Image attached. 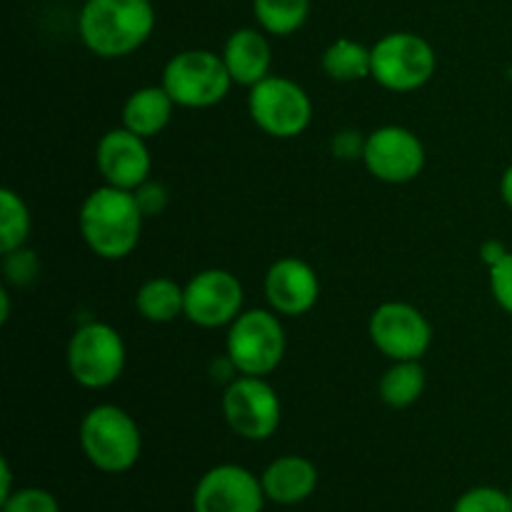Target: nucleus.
<instances>
[{"mask_svg":"<svg viewBox=\"0 0 512 512\" xmlns=\"http://www.w3.org/2000/svg\"><path fill=\"white\" fill-rule=\"evenodd\" d=\"M145 215L133 190L100 185L85 195L78 228L85 245L100 260H123L138 248Z\"/></svg>","mask_w":512,"mask_h":512,"instance_id":"f257e3e1","label":"nucleus"},{"mask_svg":"<svg viewBox=\"0 0 512 512\" xmlns=\"http://www.w3.org/2000/svg\"><path fill=\"white\" fill-rule=\"evenodd\" d=\"M153 30L150 0H85L78 15L80 40L103 60L128 58L148 43Z\"/></svg>","mask_w":512,"mask_h":512,"instance_id":"f03ea898","label":"nucleus"},{"mask_svg":"<svg viewBox=\"0 0 512 512\" xmlns=\"http://www.w3.org/2000/svg\"><path fill=\"white\" fill-rule=\"evenodd\" d=\"M78 440L88 463L108 475L133 470L143 453L140 425L128 410L113 403H100L83 415Z\"/></svg>","mask_w":512,"mask_h":512,"instance_id":"7ed1b4c3","label":"nucleus"},{"mask_svg":"<svg viewBox=\"0 0 512 512\" xmlns=\"http://www.w3.org/2000/svg\"><path fill=\"white\" fill-rule=\"evenodd\" d=\"M160 85L180 108L205 110L223 103L235 83L225 68L223 55L205 48H190L180 50L165 63Z\"/></svg>","mask_w":512,"mask_h":512,"instance_id":"20e7f679","label":"nucleus"},{"mask_svg":"<svg viewBox=\"0 0 512 512\" xmlns=\"http://www.w3.org/2000/svg\"><path fill=\"white\" fill-rule=\"evenodd\" d=\"M128 350L125 340L113 325L90 320L80 325L68 340L65 350V363L68 373L80 388L85 390H105L118 383L125 370Z\"/></svg>","mask_w":512,"mask_h":512,"instance_id":"39448f33","label":"nucleus"},{"mask_svg":"<svg viewBox=\"0 0 512 512\" xmlns=\"http://www.w3.org/2000/svg\"><path fill=\"white\" fill-rule=\"evenodd\" d=\"M285 328L278 313L263 308L243 310L228 325L225 353L240 375L268 378L285 358Z\"/></svg>","mask_w":512,"mask_h":512,"instance_id":"423d86ee","label":"nucleus"},{"mask_svg":"<svg viewBox=\"0 0 512 512\" xmlns=\"http://www.w3.org/2000/svg\"><path fill=\"white\" fill-rule=\"evenodd\" d=\"M370 78L390 93H415L433 80L438 70L435 48L418 33H388L373 45Z\"/></svg>","mask_w":512,"mask_h":512,"instance_id":"0eeeda50","label":"nucleus"},{"mask_svg":"<svg viewBox=\"0 0 512 512\" xmlns=\"http://www.w3.org/2000/svg\"><path fill=\"white\" fill-rule=\"evenodd\" d=\"M250 120L275 140L300 138L313 123L308 90L285 75H268L248 93Z\"/></svg>","mask_w":512,"mask_h":512,"instance_id":"6e6552de","label":"nucleus"},{"mask_svg":"<svg viewBox=\"0 0 512 512\" xmlns=\"http://www.w3.org/2000/svg\"><path fill=\"white\" fill-rule=\"evenodd\" d=\"M220 410L238 438L250 443L270 440L283 420V403L273 385L255 375H238L230 385H225Z\"/></svg>","mask_w":512,"mask_h":512,"instance_id":"1a4fd4ad","label":"nucleus"},{"mask_svg":"<svg viewBox=\"0 0 512 512\" xmlns=\"http://www.w3.org/2000/svg\"><path fill=\"white\" fill-rule=\"evenodd\" d=\"M368 335L380 355L398 363V360H423L433 345V325L423 310L410 303L390 300L378 305L370 315Z\"/></svg>","mask_w":512,"mask_h":512,"instance_id":"9d476101","label":"nucleus"},{"mask_svg":"<svg viewBox=\"0 0 512 512\" xmlns=\"http://www.w3.org/2000/svg\"><path fill=\"white\" fill-rule=\"evenodd\" d=\"M425 160L423 140L403 125H380L365 138V170L385 185L413 183L425 170Z\"/></svg>","mask_w":512,"mask_h":512,"instance_id":"9b49d317","label":"nucleus"},{"mask_svg":"<svg viewBox=\"0 0 512 512\" xmlns=\"http://www.w3.org/2000/svg\"><path fill=\"white\" fill-rule=\"evenodd\" d=\"M245 290L238 275L223 268L195 273L185 283V315L198 328H228L243 313Z\"/></svg>","mask_w":512,"mask_h":512,"instance_id":"f8f14e48","label":"nucleus"},{"mask_svg":"<svg viewBox=\"0 0 512 512\" xmlns=\"http://www.w3.org/2000/svg\"><path fill=\"white\" fill-rule=\"evenodd\" d=\"M265 503L258 475L235 463L205 470L193 490V512H263Z\"/></svg>","mask_w":512,"mask_h":512,"instance_id":"ddd939ff","label":"nucleus"},{"mask_svg":"<svg viewBox=\"0 0 512 512\" xmlns=\"http://www.w3.org/2000/svg\"><path fill=\"white\" fill-rule=\"evenodd\" d=\"M95 168L103 175L105 185L123 190L140 188L153 173L148 140L130 133L123 125L108 130L95 148Z\"/></svg>","mask_w":512,"mask_h":512,"instance_id":"4468645a","label":"nucleus"},{"mask_svg":"<svg viewBox=\"0 0 512 512\" xmlns=\"http://www.w3.org/2000/svg\"><path fill=\"white\" fill-rule=\"evenodd\" d=\"M263 290L273 313L283 318H300L318 305L320 278L310 263L295 255H285L268 268Z\"/></svg>","mask_w":512,"mask_h":512,"instance_id":"2eb2a0df","label":"nucleus"},{"mask_svg":"<svg viewBox=\"0 0 512 512\" xmlns=\"http://www.w3.org/2000/svg\"><path fill=\"white\" fill-rule=\"evenodd\" d=\"M220 55L233 83L248 90L273 75V48L265 38V30L260 28H240L230 33Z\"/></svg>","mask_w":512,"mask_h":512,"instance_id":"dca6fc26","label":"nucleus"},{"mask_svg":"<svg viewBox=\"0 0 512 512\" xmlns=\"http://www.w3.org/2000/svg\"><path fill=\"white\" fill-rule=\"evenodd\" d=\"M318 468L303 455H280L260 475L265 498L275 505H300L318 488Z\"/></svg>","mask_w":512,"mask_h":512,"instance_id":"f3484780","label":"nucleus"},{"mask_svg":"<svg viewBox=\"0 0 512 512\" xmlns=\"http://www.w3.org/2000/svg\"><path fill=\"white\" fill-rule=\"evenodd\" d=\"M175 108L178 105L173 103V98H170L163 85H143V88L133 90L125 98L120 120H123V128H128L130 133L150 140L168 128Z\"/></svg>","mask_w":512,"mask_h":512,"instance_id":"a211bd4d","label":"nucleus"},{"mask_svg":"<svg viewBox=\"0 0 512 512\" xmlns=\"http://www.w3.org/2000/svg\"><path fill=\"white\" fill-rule=\"evenodd\" d=\"M135 310L148 323H173L180 315H185V285L165 275L145 280L135 293Z\"/></svg>","mask_w":512,"mask_h":512,"instance_id":"6ab92c4d","label":"nucleus"},{"mask_svg":"<svg viewBox=\"0 0 512 512\" xmlns=\"http://www.w3.org/2000/svg\"><path fill=\"white\" fill-rule=\"evenodd\" d=\"M320 68L335 83H358L373 73V50L353 38H338L325 48Z\"/></svg>","mask_w":512,"mask_h":512,"instance_id":"aec40b11","label":"nucleus"},{"mask_svg":"<svg viewBox=\"0 0 512 512\" xmlns=\"http://www.w3.org/2000/svg\"><path fill=\"white\" fill-rule=\"evenodd\" d=\"M425 393V368L420 360H398L383 373L378 395L388 408H410Z\"/></svg>","mask_w":512,"mask_h":512,"instance_id":"412c9836","label":"nucleus"},{"mask_svg":"<svg viewBox=\"0 0 512 512\" xmlns=\"http://www.w3.org/2000/svg\"><path fill=\"white\" fill-rule=\"evenodd\" d=\"M253 15L260 30L278 38L298 33L310 15V0H253Z\"/></svg>","mask_w":512,"mask_h":512,"instance_id":"4be33fe9","label":"nucleus"},{"mask_svg":"<svg viewBox=\"0 0 512 512\" xmlns=\"http://www.w3.org/2000/svg\"><path fill=\"white\" fill-rule=\"evenodd\" d=\"M33 230V215L23 195L13 188L0 190V255L25 248Z\"/></svg>","mask_w":512,"mask_h":512,"instance_id":"5701e85b","label":"nucleus"},{"mask_svg":"<svg viewBox=\"0 0 512 512\" xmlns=\"http://www.w3.org/2000/svg\"><path fill=\"white\" fill-rule=\"evenodd\" d=\"M453 512H512L510 493L493 485H478L455 500Z\"/></svg>","mask_w":512,"mask_h":512,"instance_id":"b1692460","label":"nucleus"},{"mask_svg":"<svg viewBox=\"0 0 512 512\" xmlns=\"http://www.w3.org/2000/svg\"><path fill=\"white\" fill-rule=\"evenodd\" d=\"M3 275L5 283L13 285V288H28L38 280L40 275V260L35 255V250L25 248L13 250V253L3 255Z\"/></svg>","mask_w":512,"mask_h":512,"instance_id":"393cba45","label":"nucleus"},{"mask_svg":"<svg viewBox=\"0 0 512 512\" xmlns=\"http://www.w3.org/2000/svg\"><path fill=\"white\" fill-rule=\"evenodd\" d=\"M0 512H60V503L43 488H18L0 500Z\"/></svg>","mask_w":512,"mask_h":512,"instance_id":"a878e982","label":"nucleus"},{"mask_svg":"<svg viewBox=\"0 0 512 512\" xmlns=\"http://www.w3.org/2000/svg\"><path fill=\"white\" fill-rule=\"evenodd\" d=\"M490 273V295H493L495 303L500 305V310L512 318V250L500 260L495 268L488 270Z\"/></svg>","mask_w":512,"mask_h":512,"instance_id":"bb28decb","label":"nucleus"},{"mask_svg":"<svg viewBox=\"0 0 512 512\" xmlns=\"http://www.w3.org/2000/svg\"><path fill=\"white\" fill-rule=\"evenodd\" d=\"M133 195H135V200H138V205H140V210H143L145 218H155V215L163 213L170 203L168 188L153 178L145 180L140 188H135Z\"/></svg>","mask_w":512,"mask_h":512,"instance_id":"cd10ccee","label":"nucleus"},{"mask_svg":"<svg viewBox=\"0 0 512 512\" xmlns=\"http://www.w3.org/2000/svg\"><path fill=\"white\" fill-rule=\"evenodd\" d=\"M365 138L360 130L355 128H343L330 138V153L338 160H345V163H353V160H363L365 150Z\"/></svg>","mask_w":512,"mask_h":512,"instance_id":"c85d7f7f","label":"nucleus"},{"mask_svg":"<svg viewBox=\"0 0 512 512\" xmlns=\"http://www.w3.org/2000/svg\"><path fill=\"white\" fill-rule=\"evenodd\" d=\"M508 253H510V250L505 248L503 240L490 238V240H485L483 245H480V260H483L485 268H488V270L495 268V265H498L500 260H503Z\"/></svg>","mask_w":512,"mask_h":512,"instance_id":"c756f323","label":"nucleus"},{"mask_svg":"<svg viewBox=\"0 0 512 512\" xmlns=\"http://www.w3.org/2000/svg\"><path fill=\"white\" fill-rule=\"evenodd\" d=\"M13 470H10V463L8 458L0 460V500L8 498L10 493H13Z\"/></svg>","mask_w":512,"mask_h":512,"instance_id":"7c9ffc66","label":"nucleus"},{"mask_svg":"<svg viewBox=\"0 0 512 512\" xmlns=\"http://www.w3.org/2000/svg\"><path fill=\"white\" fill-rule=\"evenodd\" d=\"M500 198H503V203L512 210V163L505 168V173L500 175Z\"/></svg>","mask_w":512,"mask_h":512,"instance_id":"2f4dec72","label":"nucleus"},{"mask_svg":"<svg viewBox=\"0 0 512 512\" xmlns=\"http://www.w3.org/2000/svg\"><path fill=\"white\" fill-rule=\"evenodd\" d=\"M10 320V293L8 288L0 290V323H8Z\"/></svg>","mask_w":512,"mask_h":512,"instance_id":"473e14b6","label":"nucleus"},{"mask_svg":"<svg viewBox=\"0 0 512 512\" xmlns=\"http://www.w3.org/2000/svg\"><path fill=\"white\" fill-rule=\"evenodd\" d=\"M510 503H512V490H510Z\"/></svg>","mask_w":512,"mask_h":512,"instance_id":"72a5a7b5","label":"nucleus"}]
</instances>
